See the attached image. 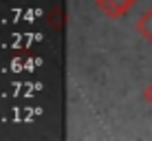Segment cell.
Here are the masks:
<instances>
[{
  "instance_id": "1",
  "label": "cell",
  "mask_w": 152,
  "mask_h": 141,
  "mask_svg": "<svg viewBox=\"0 0 152 141\" xmlns=\"http://www.w3.org/2000/svg\"><path fill=\"white\" fill-rule=\"evenodd\" d=\"M97 9H102L110 20H119L130 11V4L126 0H97Z\"/></svg>"
},
{
  "instance_id": "3",
  "label": "cell",
  "mask_w": 152,
  "mask_h": 141,
  "mask_svg": "<svg viewBox=\"0 0 152 141\" xmlns=\"http://www.w3.org/2000/svg\"><path fill=\"white\" fill-rule=\"evenodd\" d=\"M143 99H145V102H148L150 106H152V84H150V86L143 91Z\"/></svg>"
},
{
  "instance_id": "2",
  "label": "cell",
  "mask_w": 152,
  "mask_h": 141,
  "mask_svg": "<svg viewBox=\"0 0 152 141\" xmlns=\"http://www.w3.org/2000/svg\"><path fill=\"white\" fill-rule=\"evenodd\" d=\"M137 31L141 33V38L152 46V7L148 11H143V15L137 20Z\"/></svg>"
},
{
  "instance_id": "4",
  "label": "cell",
  "mask_w": 152,
  "mask_h": 141,
  "mask_svg": "<svg viewBox=\"0 0 152 141\" xmlns=\"http://www.w3.org/2000/svg\"><path fill=\"white\" fill-rule=\"evenodd\" d=\"M126 2H128V4H130V7H134V4H137V2H139V0H126Z\"/></svg>"
}]
</instances>
